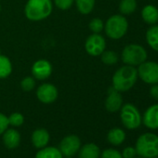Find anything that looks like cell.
Listing matches in <instances>:
<instances>
[{"label":"cell","mask_w":158,"mask_h":158,"mask_svg":"<svg viewBox=\"0 0 158 158\" xmlns=\"http://www.w3.org/2000/svg\"><path fill=\"white\" fill-rule=\"evenodd\" d=\"M138 77V71L134 66H122L113 75V88L119 92L128 91L136 84Z\"/></svg>","instance_id":"obj_1"},{"label":"cell","mask_w":158,"mask_h":158,"mask_svg":"<svg viewBox=\"0 0 158 158\" xmlns=\"http://www.w3.org/2000/svg\"><path fill=\"white\" fill-rule=\"evenodd\" d=\"M53 5L51 0H28L24 13L28 20L38 22L47 19L52 12Z\"/></svg>","instance_id":"obj_2"},{"label":"cell","mask_w":158,"mask_h":158,"mask_svg":"<svg viewBox=\"0 0 158 158\" xmlns=\"http://www.w3.org/2000/svg\"><path fill=\"white\" fill-rule=\"evenodd\" d=\"M137 154L143 158L158 157V136L153 133H144L136 141Z\"/></svg>","instance_id":"obj_3"},{"label":"cell","mask_w":158,"mask_h":158,"mask_svg":"<svg viewBox=\"0 0 158 158\" xmlns=\"http://www.w3.org/2000/svg\"><path fill=\"white\" fill-rule=\"evenodd\" d=\"M128 23L123 15L111 16L104 24V30L108 37L114 40L122 38L127 32Z\"/></svg>","instance_id":"obj_4"},{"label":"cell","mask_w":158,"mask_h":158,"mask_svg":"<svg viewBox=\"0 0 158 158\" xmlns=\"http://www.w3.org/2000/svg\"><path fill=\"white\" fill-rule=\"evenodd\" d=\"M146 49L139 44H129L122 51L121 59L126 65L139 66L147 60Z\"/></svg>","instance_id":"obj_5"},{"label":"cell","mask_w":158,"mask_h":158,"mask_svg":"<svg viewBox=\"0 0 158 158\" xmlns=\"http://www.w3.org/2000/svg\"><path fill=\"white\" fill-rule=\"evenodd\" d=\"M120 117L123 125L127 129H136L142 122L139 111L131 103H126L122 105L120 109Z\"/></svg>","instance_id":"obj_6"},{"label":"cell","mask_w":158,"mask_h":158,"mask_svg":"<svg viewBox=\"0 0 158 158\" xmlns=\"http://www.w3.org/2000/svg\"><path fill=\"white\" fill-rule=\"evenodd\" d=\"M138 76L144 83L149 85L158 84V63L154 61H144L139 65Z\"/></svg>","instance_id":"obj_7"},{"label":"cell","mask_w":158,"mask_h":158,"mask_svg":"<svg viewBox=\"0 0 158 158\" xmlns=\"http://www.w3.org/2000/svg\"><path fill=\"white\" fill-rule=\"evenodd\" d=\"M106 41L102 35L100 34H92L90 35L85 44V48L88 54L93 57L101 56L102 53L105 50Z\"/></svg>","instance_id":"obj_8"},{"label":"cell","mask_w":158,"mask_h":158,"mask_svg":"<svg viewBox=\"0 0 158 158\" xmlns=\"http://www.w3.org/2000/svg\"><path fill=\"white\" fill-rule=\"evenodd\" d=\"M81 147V140L76 135L64 137L60 143V151L65 157H72L76 154Z\"/></svg>","instance_id":"obj_9"},{"label":"cell","mask_w":158,"mask_h":158,"mask_svg":"<svg viewBox=\"0 0 158 158\" xmlns=\"http://www.w3.org/2000/svg\"><path fill=\"white\" fill-rule=\"evenodd\" d=\"M59 92L57 88L50 83H44L40 85L36 89L37 99L45 104L54 102L58 98Z\"/></svg>","instance_id":"obj_10"},{"label":"cell","mask_w":158,"mask_h":158,"mask_svg":"<svg viewBox=\"0 0 158 158\" xmlns=\"http://www.w3.org/2000/svg\"><path fill=\"white\" fill-rule=\"evenodd\" d=\"M52 73V65L47 60H36L32 67V74L35 79L45 80L48 78Z\"/></svg>","instance_id":"obj_11"},{"label":"cell","mask_w":158,"mask_h":158,"mask_svg":"<svg viewBox=\"0 0 158 158\" xmlns=\"http://www.w3.org/2000/svg\"><path fill=\"white\" fill-rule=\"evenodd\" d=\"M123 105V99L119 91L113 87L108 89V95L105 100V108L110 113H115L121 109Z\"/></svg>","instance_id":"obj_12"},{"label":"cell","mask_w":158,"mask_h":158,"mask_svg":"<svg viewBox=\"0 0 158 158\" xmlns=\"http://www.w3.org/2000/svg\"><path fill=\"white\" fill-rule=\"evenodd\" d=\"M142 122L150 129H158V103L150 106L145 111Z\"/></svg>","instance_id":"obj_13"},{"label":"cell","mask_w":158,"mask_h":158,"mask_svg":"<svg viewBox=\"0 0 158 158\" xmlns=\"http://www.w3.org/2000/svg\"><path fill=\"white\" fill-rule=\"evenodd\" d=\"M3 142L8 149H15L20 145L21 135L13 128H8L3 133Z\"/></svg>","instance_id":"obj_14"},{"label":"cell","mask_w":158,"mask_h":158,"mask_svg":"<svg viewBox=\"0 0 158 158\" xmlns=\"http://www.w3.org/2000/svg\"><path fill=\"white\" fill-rule=\"evenodd\" d=\"M49 141V134L45 128H37L32 134V142L37 149L44 148Z\"/></svg>","instance_id":"obj_15"},{"label":"cell","mask_w":158,"mask_h":158,"mask_svg":"<svg viewBox=\"0 0 158 158\" xmlns=\"http://www.w3.org/2000/svg\"><path fill=\"white\" fill-rule=\"evenodd\" d=\"M101 150L95 143H87L78 151V158H99Z\"/></svg>","instance_id":"obj_16"},{"label":"cell","mask_w":158,"mask_h":158,"mask_svg":"<svg viewBox=\"0 0 158 158\" xmlns=\"http://www.w3.org/2000/svg\"><path fill=\"white\" fill-rule=\"evenodd\" d=\"M141 17L147 24L154 25L158 23V9L152 5H147L141 10Z\"/></svg>","instance_id":"obj_17"},{"label":"cell","mask_w":158,"mask_h":158,"mask_svg":"<svg viewBox=\"0 0 158 158\" xmlns=\"http://www.w3.org/2000/svg\"><path fill=\"white\" fill-rule=\"evenodd\" d=\"M107 139L113 145H120L126 139V133L119 127L112 128L107 134Z\"/></svg>","instance_id":"obj_18"},{"label":"cell","mask_w":158,"mask_h":158,"mask_svg":"<svg viewBox=\"0 0 158 158\" xmlns=\"http://www.w3.org/2000/svg\"><path fill=\"white\" fill-rule=\"evenodd\" d=\"M35 158H62V153L59 148L46 146L36 152Z\"/></svg>","instance_id":"obj_19"},{"label":"cell","mask_w":158,"mask_h":158,"mask_svg":"<svg viewBox=\"0 0 158 158\" xmlns=\"http://www.w3.org/2000/svg\"><path fill=\"white\" fill-rule=\"evenodd\" d=\"M146 41L155 51H158V25H152L146 32Z\"/></svg>","instance_id":"obj_20"},{"label":"cell","mask_w":158,"mask_h":158,"mask_svg":"<svg viewBox=\"0 0 158 158\" xmlns=\"http://www.w3.org/2000/svg\"><path fill=\"white\" fill-rule=\"evenodd\" d=\"M12 72V64L10 60L4 55L0 54V79L7 78Z\"/></svg>","instance_id":"obj_21"},{"label":"cell","mask_w":158,"mask_h":158,"mask_svg":"<svg viewBox=\"0 0 158 158\" xmlns=\"http://www.w3.org/2000/svg\"><path fill=\"white\" fill-rule=\"evenodd\" d=\"M78 11L87 15L89 14L95 6V0H74Z\"/></svg>","instance_id":"obj_22"},{"label":"cell","mask_w":158,"mask_h":158,"mask_svg":"<svg viewBox=\"0 0 158 158\" xmlns=\"http://www.w3.org/2000/svg\"><path fill=\"white\" fill-rule=\"evenodd\" d=\"M137 10L136 0H121L119 4V10L123 15L133 13Z\"/></svg>","instance_id":"obj_23"},{"label":"cell","mask_w":158,"mask_h":158,"mask_svg":"<svg viewBox=\"0 0 158 158\" xmlns=\"http://www.w3.org/2000/svg\"><path fill=\"white\" fill-rule=\"evenodd\" d=\"M102 61L106 65H114L118 61V55L113 50H104L102 53Z\"/></svg>","instance_id":"obj_24"},{"label":"cell","mask_w":158,"mask_h":158,"mask_svg":"<svg viewBox=\"0 0 158 158\" xmlns=\"http://www.w3.org/2000/svg\"><path fill=\"white\" fill-rule=\"evenodd\" d=\"M89 27L93 34H100L104 29V23L99 18H94L89 22Z\"/></svg>","instance_id":"obj_25"},{"label":"cell","mask_w":158,"mask_h":158,"mask_svg":"<svg viewBox=\"0 0 158 158\" xmlns=\"http://www.w3.org/2000/svg\"><path fill=\"white\" fill-rule=\"evenodd\" d=\"M35 87V80L32 76H26L21 81V88L25 92H29L33 90Z\"/></svg>","instance_id":"obj_26"},{"label":"cell","mask_w":158,"mask_h":158,"mask_svg":"<svg viewBox=\"0 0 158 158\" xmlns=\"http://www.w3.org/2000/svg\"><path fill=\"white\" fill-rule=\"evenodd\" d=\"M8 118L10 125L13 127H21L24 122V117L21 113H13Z\"/></svg>","instance_id":"obj_27"},{"label":"cell","mask_w":158,"mask_h":158,"mask_svg":"<svg viewBox=\"0 0 158 158\" xmlns=\"http://www.w3.org/2000/svg\"><path fill=\"white\" fill-rule=\"evenodd\" d=\"M101 158H123V156L115 149H106L101 153Z\"/></svg>","instance_id":"obj_28"},{"label":"cell","mask_w":158,"mask_h":158,"mask_svg":"<svg viewBox=\"0 0 158 158\" xmlns=\"http://www.w3.org/2000/svg\"><path fill=\"white\" fill-rule=\"evenodd\" d=\"M74 2V0H54L56 7L61 10H69Z\"/></svg>","instance_id":"obj_29"},{"label":"cell","mask_w":158,"mask_h":158,"mask_svg":"<svg viewBox=\"0 0 158 158\" xmlns=\"http://www.w3.org/2000/svg\"><path fill=\"white\" fill-rule=\"evenodd\" d=\"M9 118L4 114L0 113V135L3 134L9 127Z\"/></svg>","instance_id":"obj_30"},{"label":"cell","mask_w":158,"mask_h":158,"mask_svg":"<svg viewBox=\"0 0 158 158\" xmlns=\"http://www.w3.org/2000/svg\"><path fill=\"white\" fill-rule=\"evenodd\" d=\"M121 154L123 158H134L137 154V152L136 149L133 147H127L123 150Z\"/></svg>","instance_id":"obj_31"},{"label":"cell","mask_w":158,"mask_h":158,"mask_svg":"<svg viewBox=\"0 0 158 158\" xmlns=\"http://www.w3.org/2000/svg\"><path fill=\"white\" fill-rule=\"evenodd\" d=\"M150 95L154 100H158V84L152 85L150 89Z\"/></svg>","instance_id":"obj_32"},{"label":"cell","mask_w":158,"mask_h":158,"mask_svg":"<svg viewBox=\"0 0 158 158\" xmlns=\"http://www.w3.org/2000/svg\"><path fill=\"white\" fill-rule=\"evenodd\" d=\"M0 11H1V5H0Z\"/></svg>","instance_id":"obj_33"},{"label":"cell","mask_w":158,"mask_h":158,"mask_svg":"<svg viewBox=\"0 0 158 158\" xmlns=\"http://www.w3.org/2000/svg\"><path fill=\"white\" fill-rule=\"evenodd\" d=\"M65 158H72V157H65Z\"/></svg>","instance_id":"obj_34"},{"label":"cell","mask_w":158,"mask_h":158,"mask_svg":"<svg viewBox=\"0 0 158 158\" xmlns=\"http://www.w3.org/2000/svg\"><path fill=\"white\" fill-rule=\"evenodd\" d=\"M153 158H158V157H153Z\"/></svg>","instance_id":"obj_35"},{"label":"cell","mask_w":158,"mask_h":158,"mask_svg":"<svg viewBox=\"0 0 158 158\" xmlns=\"http://www.w3.org/2000/svg\"><path fill=\"white\" fill-rule=\"evenodd\" d=\"M134 158H135V157H134ZM138 158H139V157H138Z\"/></svg>","instance_id":"obj_36"},{"label":"cell","mask_w":158,"mask_h":158,"mask_svg":"<svg viewBox=\"0 0 158 158\" xmlns=\"http://www.w3.org/2000/svg\"><path fill=\"white\" fill-rule=\"evenodd\" d=\"M0 52H1V51H0Z\"/></svg>","instance_id":"obj_37"}]
</instances>
